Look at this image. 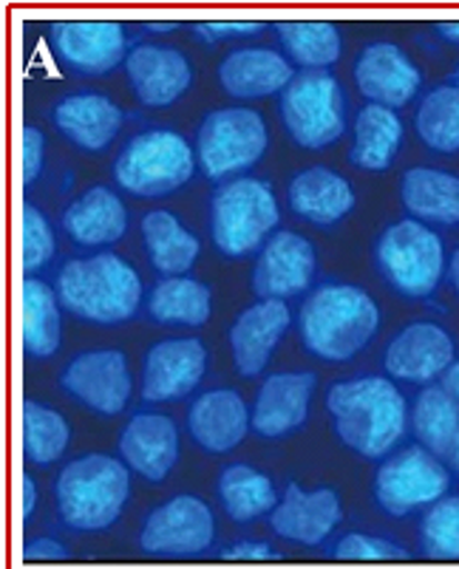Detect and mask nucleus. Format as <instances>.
I'll list each match as a JSON object with an SVG mask.
<instances>
[{
	"mask_svg": "<svg viewBox=\"0 0 459 569\" xmlns=\"http://www.w3.org/2000/svg\"><path fill=\"white\" fill-rule=\"evenodd\" d=\"M51 119L71 142L86 151H102L122 128V111L102 94L66 97Z\"/></svg>",
	"mask_w": 459,
	"mask_h": 569,
	"instance_id": "nucleus-25",
	"label": "nucleus"
},
{
	"mask_svg": "<svg viewBox=\"0 0 459 569\" xmlns=\"http://www.w3.org/2000/svg\"><path fill=\"white\" fill-rule=\"evenodd\" d=\"M437 32H440V38H446L448 43L459 46V20H457V23H440V26H437Z\"/></svg>",
	"mask_w": 459,
	"mask_h": 569,
	"instance_id": "nucleus-47",
	"label": "nucleus"
},
{
	"mask_svg": "<svg viewBox=\"0 0 459 569\" xmlns=\"http://www.w3.org/2000/svg\"><path fill=\"white\" fill-rule=\"evenodd\" d=\"M378 267L406 298H428L446 272V250L435 230L415 219L386 227L378 241Z\"/></svg>",
	"mask_w": 459,
	"mask_h": 569,
	"instance_id": "nucleus-6",
	"label": "nucleus"
},
{
	"mask_svg": "<svg viewBox=\"0 0 459 569\" xmlns=\"http://www.w3.org/2000/svg\"><path fill=\"white\" fill-rule=\"evenodd\" d=\"M208 369V351L199 340H162L153 346L142 366V400H182L202 382Z\"/></svg>",
	"mask_w": 459,
	"mask_h": 569,
	"instance_id": "nucleus-14",
	"label": "nucleus"
},
{
	"mask_svg": "<svg viewBox=\"0 0 459 569\" xmlns=\"http://www.w3.org/2000/svg\"><path fill=\"white\" fill-rule=\"evenodd\" d=\"M120 453L137 473L162 482L179 459V433L162 413H137L120 437Z\"/></svg>",
	"mask_w": 459,
	"mask_h": 569,
	"instance_id": "nucleus-22",
	"label": "nucleus"
},
{
	"mask_svg": "<svg viewBox=\"0 0 459 569\" xmlns=\"http://www.w3.org/2000/svg\"><path fill=\"white\" fill-rule=\"evenodd\" d=\"M69 448V422L43 402H23V453L34 465H51Z\"/></svg>",
	"mask_w": 459,
	"mask_h": 569,
	"instance_id": "nucleus-37",
	"label": "nucleus"
},
{
	"mask_svg": "<svg viewBox=\"0 0 459 569\" xmlns=\"http://www.w3.org/2000/svg\"><path fill=\"white\" fill-rule=\"evenodd\" d=\"M448 488H451V476L446 465L422 445H411L386 459L375 479L378 505L397 519L415 513L420 507L437 505L446 499Z\"/></svg>",
	"mask_w": 459,
	"mask_h": 569,
	"instance_id": "nucleus-10",
	"label": "nucleus"
},
{
	"mask_svg": "<svg viewBox=\"0 0 459 569\" xmlns=\"http://www.w3.org/2000/svg\"><path fill=\"white\" fill-rule=\"evenodd\" d=\"M290 204L312 224H335L355 207V193L335 170L309 168L292 179Z\"/></svg>",
	"mask_w": 459,
	"mask_h": 569,
	"instance_id": "nucleus-27",
	"label": "nucleus"
},
{
	"mask_svg": "<svg viewBox=\"0 0 459 569\" xmlns=\"http://www.w3.org/2000/svg\"><path fill=\"white\" fill-rule=\"evenodd\" d=\"M265 151L267 126L250 108H221L208 113L199 128L196 153L210 179H227L247 170L265 157Z\"/></svg>",
	"mask_w": 459,
	"mask_h": 569,
	"instance_id": "nucleus-9",
	"label": "nucleus"
},
{
	"mask_svg": "<svg viewBox=\"0 0 459 569\" xmlns=\"http://www.w3.org/2000/svg\"><path fill=\"white\" fill-rule=\"evenodd\" d=\"M403 139V126L391 108L366 106L355 122L352 162L363 170H386L395 162Z\"/></svg>",
	"mask_w": 459,
	"mask_h": 569,
	"instance_id": "nucleus-30",
	"label": "nucleus"
},
{
	"mask_svg": "<svg viewBox=\"0 0 459 569\" xmlns=\"http://www.w3.org/2000/svg\"><path fill=\"white\" fill-rule=\"evenodd\" d=\"M131 479L120 459L89 453L69 462L57 479V507L74 530H106L120 519Z\"/></svg>",
	"mask_w": 459,
	"mask_h": 569,
	"instance_id": "nucleus-4",
	"label": "nucleus"
},
{
	"mask_svg": "<svg viewBox=\"0 0 459 569\" xmlns=\"http://www.w3.org/2000/svg\"><path fill=\"white\" fill-rule=\"evenodd\" d=\"M332 556L338 561H406L409 552L397 541H389V538L349 532V536L340 538Z\"/></svg>",
	"mask_w": 459,
	"mask_h": 569,
	"instance_id": "nucleus-40",
	"label": "nucleus"
},
{
	"mask_svg": "<svg viewBox=\"0 0 459 569\" xmlns=\"http://www.w3.org/2000/svg\"><path fill=\"white\" fill-rule=\"evenodd\" d=\"M250 426L252 417L245 400L230 388H216V391L202 395L190 406L188 413L190 437L202 445L204 451L213 453L233 451L236 445L247 437Z\"/></svg>",
	"mask_w": 459,
	"mask_h": 569,
	"instance_id": "nucleus-23",
	"label": "nucleus"
},
{
	"mask_svg": "<svg viewBox=\"0 0 459 569\" xmlns=\"http://www.w3.org/2000/svg\"><path fill=\"white\" fill-rule=\"evenodd\" d=\"M400 196L409 213L431 224H459V176L435 168L406 170Z\"/></svg>",
	"mask_w": 459,
	"mask_h": 569,
	"instance_id": "nucleus-28",
	"label": "nucleus"
},
{
	"mask_svg": "<svg viewBox=\"0 0 459 569\" xmlns=\"http://www.w3.org/2000/svg\"><path fill=\"white\" fill-rule=\"evenodd\" d=\"M281 117L287 131L303 148H327L340 139L343 119V91L329 71L312 69L292 77L281 94Z\"/></svg>",
	"mask_w": 459,
	"mask_h": 569,
	"instance_id": "nucleus-8",
	"label": "nucleus"
},
{
	"mask_svg": "<svg viewBox=\"0 0 459 569\" xmlns=\"http://www.w3.org/2000/svg\"><path fill=\"white\" fill-rule=\"evenodd\" d=\"M219 496L224 510L236 521H252L258 516L272 513L278 496L265 473H258L250 465H230L219 479Z\"/></svg>",
	"mask_w": 459,
	"mask_h": 569,
	"instance_id": "nucleus-33",
	"label": "nucleus"
},
{
	"mask_svg": "<svg viewBox=\"0 0 459 569\" xmlns=\"http://www.w3.org/2000/svg\"><path fill=\"white\" fill-rule=\"evenodd\" d=\"M340 499L335 490H301L296 482L287 485V493L270 513L272 530L287 541L298 545H321L323 538L338 527Z\"/></svg>",
	"mask_w": 459,
	"mask_h": 569,
	"instance_id": "nucleus-19",
	"label": "nucleus"
},
{
	"mask_svg": "<svg viewBox=\"0 0 459 569\" xmlns=\"http://www.w3.org/2000/svg\"><path fill=\"white\" fill-rule=\"evenodd\" d=\"M287 329H290V309L283 301H261L245 309L230 329L236 369L245 377L261 375Z\"/></svg>",
	"mask_w": 459,
	"mask_h": 569,
	"instance_id": "nucleus-20",
	"label": "nucleus"
},
{
	"mask_svg": "<svg viewBox=\"0 0 459 569\" xmlns=\"http://www.w3.org/2000/svg\"><path fill=\"white\" fill-rule=\"evenodd\" d=\"M340 442L366 459H380L403 439L409 406L386 377H355L335 382L327 397Z\"/></svg>",
	"mask_w": 459,
	"mask_h": 569,
	"instance_id": "nucleus-1",
	"label": "nucleus"
},
{
	"mask_svg": "<svg viewBox=\"0 0 459 569\" xmlns=\"http://www.w3.org/2000/svg\"><path fill=\"white\" fill-rule=\"evenodd\" d=\"M142 238H146L153 267L162 276L179 278L199 258V238L184 230L177 216L164 210H153L142 219Z\"/></svg>",
	"mask_w": 459,
	"mask_h": 569,
	"instance_id": "nucleus-29",
	"label": "nucleus"
},
{
	"mask_svg": "<svg viewBox=\"0 0 459 569\" xmlns=\"http://www.w3.org/2000/svg\"><path fill=\"white\" fill-rule=\"evenodd\" d=\"M417 133L428 148L440 153L459 151V86L446 82L426 94L415 117Z\"/></svg>",
	"mask_w": 459,
	"mask_h": 569,
	"instance_id": "nucleus-36",
	"label": "nucleus"
},
{
	"mask_svg": "<svg viewBox=\"0 0 459 569\" xmlns=\"http://www.w3.org/2000/svg\"><path fill=\"white\" fill-rule=\"evenodd\" d=\"M216 521L199 496H177L146 519L139 545L153 556H199L213 545Z\"/></svg>",
	"mask_w": 459,
	"mask_h": 569,
	"instance_id": "nucleus-11",
	"label": "nucleus"
},
{
	"mask_svg": "<svg viewBox=\"0 0 459 569\" xmlns=\"http://www.w3.org/2000/svg\"><path fill=\"white\" fill-rule=\"evenodd\" d=\"M34 507H38V485L32 476H23V519L34 513Z\"/></svg>",
	"mask_w": 459,
	"mask_h": 569,
	"instance_id": "nucleus-45",
	"label": "nucleus"
},
{
	"mask_svg": "<svg viewBox=\"0 0 459 569\" xmlns=\"http://www.w3.org/2000/svg\"><path fill=\"white\" fill-rule=\"evenodd\" d=\"M224 561H276V552L270 550V545L265 541H241L233 550H227Z\"/></svg>",
	"mask_w": 459,
	"mask_h": 569,
	"instance_id": "nucleus-44",
	"label": "nucleus"
},
{
	"mask_svg": "<svg viewBox=\"0 0 459 569\" xmlns=\"http://www.w3.org/2000/svg\"><path fill=\"white\" fill-rule=\"evenodd\" d=\"M60 349V307L43 281H23V351L29 357H51Z\"/></svg>",
	"mask_w": 459,
	"mask_h": 569,
	"instance_id": "nucleus-32",
	"label": "nucleus"
},
{
	"mask_svg": "<svg viewBox=\"0 0 459 569\" xmlns=\"http://www.w3.org/2000/svg\"><path fill=\"white\" fill-rule=\"evenodd\" d=\"M126 69L137 97L151 108L177 102L193 80V71L182 51L164 49V46H139L128 54Z\"/></svg>",
	"mask_w": 459,
	"mask_h": 569,
	"instance_id": "nucleus-21",
	"label": "nucleus"
},
{
	"mask_svg": "<svg viewBox=\"0 0 459 569\" xmlns=\"http://www.w3.org/2000/svg\"><path fill=\"white\" fill-rule=\"evenodd\" d=\"M360 94L369 97L371 106L403 108L417 94L422 77L411 57L395 43H371L363 49L355 66Z\"/></svg>",
	"mask_w": 459,
	"mask_h": 569,
	"instance_id": "nucleus-17",
	"label": "nucleus"
},
{
	"mask_svg": "<svg viewBox=\"0 0 459 569\" xmlns=\"http://www.w3.org/2000/svg\"><path fill=\"white\" fill-rule=\"evenodd\" d=\"M278 204L272 190L258 179L221 184L210 201V232L224 256H250L267 232L276 230Z\"/></svg>",
	"mask_w": 459,
	"mask_h": 569,
	"instance_id": "nucleus-5",
	"label": "nucleus"
},
{
	"mask_svg": "<svg viewBox=\"0 0 459 569\" xmlns=\"http://www.w3.org/2000/svg\"><path fill=\"white\" fill-rule=\"evenodd\" d=\"M411 426L422 448L435 457H448L459 437V402L442 386H428L411 408Z\"/></svg>",
	"mask_w": 459,
	"mask_h": 569,
	"instance_id": "nucleus-31",
	"label": "nucleus"
},
{
	"mask_svg": "<svg viewBox=\"0 0 459 569\" xmlns=\"http://www.w3.org/2000/svg\"><path fill=\"white\" fill-rule=\"evenodd\" d=\"M23 558L26 561H66L69 552H66V547L60 545V541H54V538H38V541H29V545H26Z\"/></svg>",
	"mask_w": 459,
	"mask_h": 569,
	"instance_id": "nucleus-43",
	"label": "nucleus"
},
{
	"mask_svg": "<svg viewBox=\"0 0 459 569\" xmlns=\"http://www.w3.org/2000/svg\"><path fill=\"white\" fill-rule=\"evenodd\" d=\"M63 227L82 247L113 244L126 236L128 213L117 193L108 188H91L66 210Z\"/></svg>",
	"mask_w": 459,
	"mask_h": 569,
	"instance_id": "nucleus-26",
	"label": "nucleus"
},
{
	"mask_svg": "<svg viewBox=\"0 0 459 569\" xmlns=\"http://www.w3.org/2000/svg\"><path fill=\"white\" fill-rule=\"evenodd\" d=\"M276 32L292 60L309 71L327 69L340 57V34L327 20H283Z\"/></svg>",
	"mask_w": 459,
	"mask_h": 569,
	"instance_id": "nucleus-35",
	"label": "nucleus"
},
{
	"mask_svg": "<svg viewBox=\"0 0 459 569\" xmlns=\"http://www.w3.org/2000/svg\"><path fill=\"white\" fill-rule=\"evenodd\" d=\"M426 556L437 561H459V496H448L428 507L420 525Z\"/></svg>",
	"mask_w": 459,
	"mask_h": 569,
	"instance_id": "nucleus-38",
	"label": "nucleus"
},
{
	"mask_svg": "<svg viewBox=\"0 0 459 569\" xmlns=\"http://www.w3.org/2000/svg\"><path fill=\"white\" fill-rule=\"evenodd\" d=\"M380 326V309L360 287L329 283L301 307V338L312 355L343 363L366 349Z\"/></svg>",
	"mask_w": 459,
	"mask_h": 569,
	"instance_id": "nucleus-2",
	"label": "nucleus"
},
{
	"mask_svg": "<svg viewBox=\"0 0 459 569\" xmlns=\"http://www.w3.org/2000/svg\"><path fill=\"white\" fill-rule=\"evenodd\" d=\"M383 366L395 380L431 382L453 366V340L437 323H411L389 343Z\"/></svg>",
	"mask_w": 459,
	"mask_h": 569,
	"instance_id": "nucleus-16",
	"label": "nucleus"
},
{
	"mask_svg": "<svg viewBox=\"0 0 459 569\" xmlns=\"http://www.w3.org/2000/svg\"><path fill=\"white\" fill-rule=\"evenodd\" d=\"M148 312L157 323L202 326L210 318V289L193 278H164L148 298Z\"/></svg>",
	"mask_w": 459,
	"mask_h": 569,
	"instance_id": "nucleus-34",
	"label": "nucleus"
},
{
	"mask_svg": "<svg viewBox=\"0 0 459 569\" xmlns=\"http://www.w3.org/2000/svg\"><path fill=\"white\" fill-rule=\"evenodd\" d=\"M46 157V139L38 128L26 126L23 128V182L32 184L43 170Z\"/></svg>",
	"mask_w": 459,
	"mask_h": 569,
	"instance_id": "nucleus-42",
	"label": "nucleus"
},
{
	"mask_svg": "<svg viewBox=\"0 0 459 569\" xmlns=\"http://www.w3.org/2000/svg\"><path fill=\"white\" fill-rule=\"evenodd\" d=\"M57 298L77 318L91 323H122L137 315L142 281L128 261L113 252L69 261L57 278Z\"/></svg>",
	"mask_w": 459,
	"mask_h": 569,
	"instance_id": "nucleus-3",
	"label": "nucleus"
},
{
	"mask_svg": "<svg viewBox=\"0 0 459 569\" xmlns=\"http://www.w3.org/2000/svg\"><path fill=\"white\" fill-rule=\"evenodd\" d=\"M315 276V250L303 236L278 230L252 269V292L265 301L301 295Z\"/></svg>",
	"mask_w": 459,
	"mask_h": 569,
	"instance_id": "nucleus-13",
	"label": "nucleus"
},
{
	"mask_svg": "<svg viewBox=\"0 0 459 569\" xmlns=\"http://www.w3.org/2000/svg\"><path fill=\"white\" fill-rule=\"evenodd\" d=\"M261 26L258 20H219V23H196L193 32L196 38L208 40H224V38H241V34H256L261 32Z\"/></svg>",
	"mask_w": 459,
	"mask_h": 569,
	"instance_id": "nucleus-41",
	"label": "nucleus"
},
{
	"mask_svg": "<svg viewBox=\"0 0 459 569\" xmlns=\"http://www.w3.org/2000/svg\"><path fill=\"white\" fill-rule=\"evenodd\" d=\"M54 256V232L34 204L23 207V269L26 276L43 269Z\"/></svg>",
	"mask_w": 459,
	"mask_h": 569,
	"instance_id": "nucleus-39",
	"label": "nucleus"
},
{
	"mask_svg": "<svg viewBox=\"0 0 459 569\" xmlns=\"http://www.w3.org/2000/svg\"><path fill=\"white\" fill-rule=\"evenodd\" d=\"M448 278H451L453 292L459 295V250L451 256V263H448Z\"/></svg>",
	"mask_w": 459,
	"mask_h": 569,
	"instance_id": "nucleus-48",
	"label": "nucleus"
},
{
	"mask_svg": "<svg viewBox=\"0 0 459 569\" xmlns=\"http://www.w3.org/2000/svg\"><path fill=\"white\" fill-rule=\"evenodd\" d=\"M219 80L227 94L252 100V97L276 94L290 86L292 69L278 51L239 49L224 57V63L219 66Z\"/></svg>",
	"mask_w": 459,
	"mask_h": 569,
	"instance_id": "nucleus-24",
	"label": "nucleus"
},
{
	"mask_svg": "<svg viewBox=\"0 0 459 569\" xmlns=\"http://www.w3.org/2000/svg\"><path fill=\"white\" fill-rule=\"evenodd\" d=\"M63 388L91 411L113 417L131 400V371L122 351L102 349L77 355L63 371Z\"/></svg>",
	"mask_w": 459,
	"mask_h": 569,
	"instance_id": "nucleus-12",
	"label": "nucleus"
},
{
	"mask_svg": "<svg viewBox=\"0 0 459 569\" xmlns=\"http://www.w3.org/2000/svg\"><path fill=\"white\" fill-rule=\"evenodd\" d=\"M442 388H446L448 395H451L453 400L459 402V360H453L451 369H448L446 375H442Z\"/></svg>",
	"mask_w": 459,
	"mask_h": 569,
	"instance_id": "nucleus-46",
	"label": "nucleus"
},
{
	"mask_svg": "<svg viewBox=\"0 0 459 569\" xmlns=\"http://www.w3.org/2000/svg\"><path fill=\"white\" fill-rule=\"evenodd\" d=\"M190 176L193 153L173 131L139 133L113 162V179L133 196H168L182 188Z\"/></svg>",
	"mask_w": 459,
	"mask_h": 569,
	"instance_id": "nucleus-7",
	"label": "nucleus"
},
{
	"mask_svg": "<svg viewBox=\"0 0 459 569\" xmlns=\"http://www.w3.org/2000/svg\"><path fill=\"white\" fill-rule=\"evenodd\" d=\"M448 462H451V468L453 470H459V437H457V442H453V448H451V453H448Z\"/></svg>",
	"mask_w": 459,
	"mask_h": 569,
	"instance_id": "nucleus-49",
	"label": "nucleus"
},
{
	"mask_svg": "<svg viewBox=\"0 0 459 569\" xmlns=\"http://www.w3.org/2000/svg\"><path fill=\"white\" fill-rule=\"evenodd\" d=\"M312 371H283L267 377L252 408V428L261 437H287L307 422L309 400L315 395Z\"/></svg>",
	"mask_w": 459,
	"mask_h": 569,
	"instance_id": "nucleus-18",
	"label": "nucleus"
},
{
	"mask_svg": "<svg viewBox=\"0 0 459 569\" xmlns=\"http://www.w3.org/2000/svg\"><path fill=\"white\" fill-rule=\"evenodd\" d=\"M57 54L82 74H108L126 57V32L113 20H60L51 26Z\"/></svg>",
	"mask_w": 459,
	"mask_h": 569,
	"instance_id": "nucleus-15",
	"label": "nucleus"
}]
</instances>
